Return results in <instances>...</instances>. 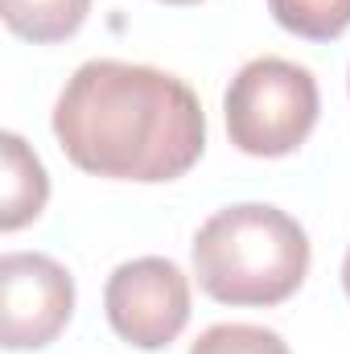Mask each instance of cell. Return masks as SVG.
Masks as SVG:
<instances>
[{
  "mask_svg": "<svg viewBox=\"0 0 350 354\" xmlns=\"http://www.w3.org/2000/svg\"><path fill=\"white\" fill-rule=\"evenodd\" d=\"M54 136L83 174L174 181L206 149V115L177 75L95 58L66 79L54 103Z\"/></svg>",
  "mask_w": 350,
  "mask_h": 354,
  "instance_id": "cell-1",
  "label": "cell"
},
{
  "mask_svg": "<svg viewBox=\"0 0 350 354\" xmlns=\"http://www.w3.org/2000/svg\"><path fill=\"white\" fill-rule=\"evenodd\" d=\"M194 276L219 305H280L309 276V235L268 202L223 206L194 235Z\"/></svg>",
  "mask_w": 350,
  "mask_h": 354,
  "instance_id": "cell-2",
  "label": "cell"
},
{
  "mask_svg": "<svg viewBox=\"0 0 350 354\" xmlns=\"http://www.w3.org/2000/svg\"><path fill=\"white\" fill-rule=\"evenodd\" d=\"M317 79L288 58L248 62L223 95L227 136L248 157H288L317 128Z\"/></svg>",
  "mask_w": 350,
  "mask_h": 354,
  "instance_id": "cell-3",
  "label": "cell"
},
{
  "mask_svg": "<svg viewBox=\"0 0 350 354\" xmlns=\"http://www.w3.org/2000/svg\"><path fill=\"white\" fill-rule=\"evenodd\" d=\"M103 309L128 346L161 351L190 322V280L174 260L161 256L128 260L107 276Z\"/></svg>",
  "mask_w": 350,
  "mask_h": 354,
  "instance_id": "cell-4",
  "label": "cell"
},
{
  "mask_svg": "<svg viewBox=\"0 0 350 354\" xmlns=\"http://www.w3.org/2000/svg\"><path fill=\"white\" fill-rule=\"evenodd\" d=\"M0 309L4 351H42L75 313V280L42 252H8L0 256Z\"/></svg>",
  "mask_w": 350,
  "mask_h": 354,
  "instance_id": "cell-5",
  "label": "cell"
},
{
  "mask_svg": "<svg viewBox=\"0 0 350 354\" xmlns=\"http://www.w3.org/2000/svg\"><path fill=\"white\" fill-rule=\"evenodd\" d=\"M50 202V177L37 153L17 136H0V231H21Z\"/></svg>",
  "mask_w": 350,
  "mask_h": 354,
  "instance_id": "cell-6",
  "label": "cell"
},
{
  "mask_svg": "<svg viewBox=\"0 0 350 354\" xmlns=\"http://www.w3.org/2000/svg\"><path fill=\"white\" fill-rule=\"evenodd\" d=\"M0 12L17 37L33 46H54L83 29L91 0H0Z\"/></svg>",
  "mask_w": 350,
  "mask_h": 354,
  "instance_id": "cell-7",
  "label": "cell"
},
{
  "mask_svg": "<svg viewBox=\"0 0 350 354\" xmlns=\"http://www.w3.org/2000/svg\"><path fill=\"white\" fill-rule=\"evenodd\" d=\"M280 29L305 41H334L350 29V0H268Z\"/></svg>",
  "mask_w": 350,
  "mask_h": 354,
  "instance_id": "cell-8",
  "label": "cell"
},
{
  "mask_svg": "<svg viewBox=\"0 0 350 354\" xmlns=\"http://www.w3.org/2000/svg\"><path fill=\"white\" fill-rule=\"evenodd\" d=\"M190 354H288L284 338L276 330H264V326H210Z\"/></svg>",
  "mask_w": 350,
  "mask_h": 354,
  "instance_id": "cell-9",
  "label": "cell"
},
{
  "mask_svg": "<svg viewBox=\"0 0 350 354\" xmlns=\"http://www.w3.org/2000/svg\"><path fill=\"white\" fill-rule=\"evenodd\" d=\"M342 288H347V297H350V252H347V260H342Z\"/></svg>",
  "mask_w": 350,
  "mask_h": 354,
  "instance_id": "cell-10",
  "label": "cell"
},
{
  "mask_svg": "<svg viewBox=\"0 0 350 354\" xmlns=\"http://www.w3.org/2000/svg\"><path fill=\"white\" fill-rule=\"evenodd\" d=\"M161 4H202V0H161Z\"/></svg>",
  "mask_w": 350,
  "mask_h": 354,
  "instance_id": "cell-11",
  "label": "cell"
}]
</instances>
